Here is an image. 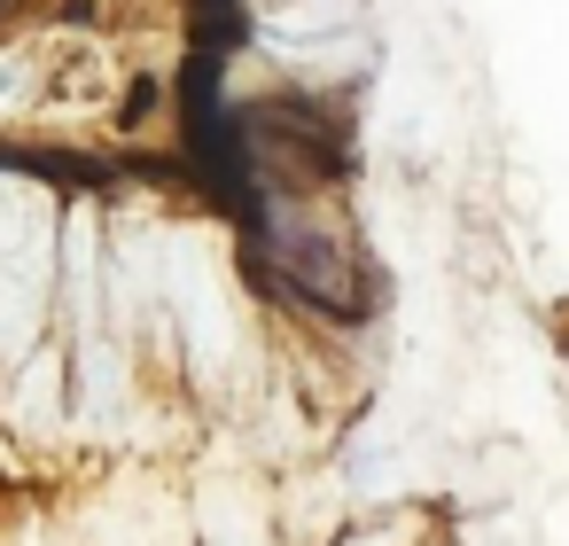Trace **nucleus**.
Returning a JSON list of instances; mask_svg holds the SVG:
<instances>
[{"instance_id": "4", "label": "nucleus", "mask_w": 569, "mask_h": 546, "mask_svg": "<svg viewBox=\"0 0 569 546\" xmlns=\"http://www.w3.org/2000/svg\"><path fill=\"white\" fill-rule=\"evenodd\" d=\"M56 398H63V359H56V351H32L24 375L0 390V414L24 421V429H56V414H63Z\"/></svg>"}, {"instance_id": "2", "label": "nucleus", "mask_w": 569, "mask_h": 546, "mask_svg": "<svg viewBox=\"0 0 569 546\" xmlns=\"http://www.w3.org/2000/svg\"><path fill=\"white\" fill-rule=\"evenodd\" d=\"M164 289H172V305H180V328H188V359H196V375L219 390L227 367H234V305H227L219 258H211L196 235H164Z\"/></svg>"}, {"instance_id": "3", "label": "nucleus", "mask_w": 569, "mask_h": 546, "mask_svg": "<svg viewBox=\"0 0 569 546\" xmlns=\"http://www.w3.org/2000/svg\"><path fill=\"white\" fill-rule=\"evenodd\" d=\"M157 289H164V235L133 219L118 235V312L141 320V297H157Z\"/></svg>"}, {"instance_id": "6", "label": "nucleus", "mask_w": 569, "mask_h": 546, "mask_svg": "<svg viewBox=\"0 0 569 546\" xmlns=\"http://www.w3.org/2000/svg\"><path fill=\"white\" fill-rule=\"evenodd\" d=\"M71 235H63V281H71V320L94 336V320H102V297H94V211H79V219H63Z\"/></svg>"}, {"instance_id": "9", "label": "nucleus", "mask_w": 569, "mask_h": 546, "mask_svg": "<svg viewBox=\"0 0 569 546\" xmlns=\"http://www.w3.org/2000/svg\"><path fill=\"white\" fill-rule=\"evenodd\" d=\"M24 87H32V71H24V63H0V110H9Z\"/></svg>"}, {"instance_id": "7", "label": "nucleus", "mask_w": 569, "mask_h": 546, "mask_svg": "<svg viewBox=\"0 0 569 546\" xmlns=\"http://www.w3.org/2000/svg\"><path fill=\"white\" fill-rule=\"evenodd\" d=\"M343 24H351V0H297V9H273L266 17V40L289 56V48H305L320 32H343Z\"/></svg>"}, {"instance_id": "10", "label": "nucleus", "mask_w": 569, "mask_h": 546, "mask_svg": "<svg viewBox=\"0 0 569 546\" xmlns=\"http://www.w3.org/2000/svg\"><path fill=\"white\" fill-rule=\"evenodd\" d=\"M359 546H398V538H359Z\"/></svg>"}, {"instance_id": "8", "label": "nucleus", "mask_w": 569, "mask_h": 546, "mask_svg": "<svg viewBox=\"0 0 569 546\" xmlns=\"http://www.w3.org/2000/svg\"><path fill=\"white\" fill-rule=\"evenodd\" d=\"M211 546H266V538H258L242 515H219V523H211Z\"/></svg>"}, {"instance_id": "5", "label": "nucleus", "mask_w": 569, "mask_h": 546, "mask_svg": "<svg viewBox=\"0 0 569 546\" xmlns=\"http://www.w3.org/2000/svg\"><path fill=\"white\" fill-rule=\"evenodd\" d=\"M79 375H87L79 421H87V429H110V421L126 414V351H118V344H87V351H79Z\"/></svg>"}, {"instance_id": "1", "label": "nucleus", "mask_w": 569, "mask_h": 546, "mask_svg": "<svg viewBox=\"0 0 569 546\" xmlns=\"http://www.w3.org/2000/svg\"><path fill=\"white\" fill-rule=\"evenodd\" d=\"M48 242H56V203H48V188L0 180V359L32 351V336H40Z\"/></svg>"}]
</instances>
